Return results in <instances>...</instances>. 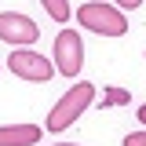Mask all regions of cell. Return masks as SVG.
Here are the masks:
<instances>
[{
	"label": "cell",
	"mask_w": 146,
	"mask_h": 146,
	"mask_svg": "<svg viewBox=\"0 0 146 146\" xmlns=\"http://www.w3.org/2000/svg\"><path fill=\"white\" fill-rule=\"evenodd\" d=\"M124 146H146V131H131L124 139Z\"/></svg>",
	"instance_id": "obj_9"
},
{
	"label": "cell",
	"mask_w": 146,
	"mask_h": 146,
	"mask_svg": "<svg viewBox=\"0 0 146 146\" xmlns=\"http://www.w3.org/2000/svg\"><path fill=\"white\" fill-rule=\"evenodd\" d=\"M55 146H77V143H55Z\"/></svg>",
	"instance_id": "obj_12"
},
{
	"label": "cell",
	"mask_w": 146,
	"mask_h": 146,
	"mask_svg": "<svg viewBox=\"0 0 146 146\" xmlns=\"http://www.w3.org/2000/svg\"><path fill=\"white\" fill-rule=\"evenodd\" d=\"M124 102H128V91H121V88H106L102 106H124Z\"/></svg>",
	"instance_id": "obj_8"
},
{
	"label": "cell",
	"mask_w": 146,
	"mask_h": 146,
	"mask_svg": "<svg viewBox=\"0 0 146 146\" xmlns=\"http://www.w3.org/2000/svg\"><path fill=\"white\" fill-rule=\"evenodd\" d=\"M139 121H143V124H146V106H139Z\"/></svg>",
	"instance_id": "obj_11"
},
{
	"label": "cell",
	"mask_w": 146,
	"mask_h": 146,
	"mask_svg": "<svg viewBox=\"0 0 146 146\" xmlns=\"http://www.w3.org/2000/svg\"><path fill=\"white\" fill-rule=\"evenodd\" d=\"M33 143H40L36 124H4L0 128V146H33Z\"/></svg>",
	"instance_id": "obj_6"
},
{
	"label": "cell",
	"mask_w": 146,
	"mask_h": 146,
	"mask_svg": "<svg viewBox=\"0 0 146 146\" xmlns=\"http://www.w3.org/2000/svg\"><path fill=\"white\" fill-rule=\"evenodd\" d=\"M95 102V84H88V80H77L58 102L51 106V113H48V121H44V128L48 131H62V128H70L84 110Z\"/></svg>",
	"instance_id": "obj_1"
},
{
	"label": "cell",
	"mask_w": 146,
	"mask_h": 146,
	"mask_svg": "<svg viewBox=\"0 0 146 146\" xmlns=\"http://www.w3.org/2000/svg\"><path fill=\"white\" fill-rule=\"evenodd\" d=\"M36 36H40V29H36V22L29 15H18V11H4L0 15V40L4 44L29 48V44H36Z\"/></svg>",
	"instance_id": "obj_5"
},
{
	"label": "cell",
	"mask_w": 146,
	"mask_h": 146,
	"mask_svg": "<svg viewBox=\"0 0 146 146\" xmlns=\"http://www.w3.org/2000/svg\"><path fill=\"white\" fill-rule=\"evenodd\" d=\"M55 70L66 73V77H73V73H80V66H84V40H80V33H73V29H62V33L55 36Z\"/></svg>",
	"instance_id": "obj_4"
},
{
	"label": "cell",
	"mask_w": 146,
	"mask_h": 146,
	"mask_svg": "<svg viewBox=\"0 0 146 146\" xmlns=\"http://www.w3.org/2000/svg\"><path fill=\"white\" fill-rule=\"evenodd\" d=\"M113 4H117V7H121V11H135V7H139V4H143V0H113Z\"/></svg>",
	"instance_id": "obj_10"
},
{
	"label": "cell",
	"mask_w": 146,
	"mask_h": 146,
	"mask_svg": "<svg viewBox=\"0 0 146 146\" xmlns=\"http://www.w3.org/2000/svg\"><path fill=\"white\" fill-rule=\"evenodd\" d=\"M7 70L15 73V77H22V80H33V84H48L55 73H58L51 66V58L29 51V48H15L11 58H7Z\"/></svg>",
	"instance_id": "obj_3"
},
{
	"label": "cell",
	"mask_w": 146,
	"mask_h": 146,
	"mask_svg": "<svg viewBox=\"0 0 146 146\" xmlns=\"http://www.w3.org/2000/svg\"><path fill=\"white\" fill-rule=\"evenodd\" d=\"M77 22L88 29V33H99V36H124L128 33V18L121 7L113 4H80L77 7Z\"/></svg>",
	"instance_id": "obj_2"
},
{
	"label": "cell",
	"mask_w": 146,
	"mask_h": 146,
	"mask_svg": "<svg viewBox=\"0 0 146 146\" xmlns=\"http://www.w3.org/2000/svg\"><path fill=\"white\" fill-rule=\"evenodd\" d=\"M44 7H48V15L55 18V22H66L70 18V0H40Z\"/></svg>",
	"instance_id": "obj_7"
}]
</instances>
